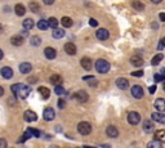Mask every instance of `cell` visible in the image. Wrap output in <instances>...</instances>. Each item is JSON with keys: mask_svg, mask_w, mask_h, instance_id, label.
Masks as SVG:
<instances>
[{"mask_svg": "<svg viewBox=\"0 0 165 148\" xmlns=\"http://www.w3.org/2000/svg\"><path fill=\"white\" fill-rule=\"evenodd\" d=\"M89 25H90V26H93V27H95V26L98 25V22L95 21L94 18H90V21H89Z\"/></svg>", "mask_w": 165, "mask_h": 148, "instance_id": "42", "label": "cell"}, {"mask_svg": "<svg viewBox=\"0 0 165 148\" xmlns=\"http://www.w3.org/2000/svg\"><path fill=\"white\" fill-rule=\"evenodd\" d=\"M0 148H7V141L4 138H0Z\"/></svg>", "mask_w": 165, "mask_h": 148, "instance_id": "39", "label": "cell"}, {"mask_svg": "<svg viewBox=\"0 0 165 148\" xmlns=\"http://www.w3.org/2000/svg\"><path fill=\"white\" fill-rule=\"evenodd\" d=\"M63 36H65V31H63L62 29H56V30L53 31V38L61 39V38H63Z\"/></svg>", "mask_w": 165, "mask_h": 148, "instance_id": "28", "label": "cell"}, {"mask_svg": "<svg viewBox=\"0 0 165 148\" xmlns=\"http://www.w3.org/2000/svg\"><path fill=\"white\" fill-rule=\"evenodd\" d=\"M61 23H62L63 27H71V26H72V20L70 18V17H62Z\"/></svg>", "mask_w": 165, "mask_h": 148, "instance_id": "25", "label": "cell"}, {"mask_svg": "<svg viewBox=\"0 0 165 148\" xmlns=\"http://www.w3.org/2000/svg\"><path fill=\"white\" fill-rule=\"evenodd\" d=\"M140 121H141V116H140V114H138V112H135V111L129 112V115H128V123L129 124L137 125Z\"/></svg>", "mask_w": 165, "mask_h": 148, "instance_id": "4", "label": "cell"}, {"mask_svg": "<svg viewBox=\"0 0 165 148\" xmlns=\"http://www.w3.org/2000/svg\"><path fill=\"white\" fill-rule=\"evenodd\" d=\"M3 57H4V53H3V50L0 49V59H3Z\"/></svg>", "mask_w": 165, "mask_h": 148, "instance_id": "50", "label": "cell"}, {"mask_svg": "<svg viewBox=\"0 0 165 148\" xmlns=\"http://www.w3.org/2000/svg\"><path fill=\"white\" fill-rule=\"evenodd\" d=\"M25 120L26 121H29V123H32V121H36L38 120V116H36V114L34 111H26L25 112Z\"/></svg>", "mask_w": 165, "mask_h": 148, "instance_id": "11", "label": "cell"}, {"mask_svg": "<svg viewBox=\"0 0 165 148\" xmlns=\"http://www.w3.org/2000/svg\"><path fill=\"white\" fill-rule=\"evenodd\" d=\"M143 130H144L146 133H152L154 130H155V125L151 123L150 120H146L144 124H143Z\"/></svg>", "mask_w": 165, "mask_h": 148, "instance_id": "19", "label": "cell"}, {"mask_svg": "<svg viewBox=\"0 0 165 148\" xmlns=\"http://www.w3.org/2000/svg\"><path fill=\"white\" fill-rule=\"evenodd\" d=\"M108 31L106 30V29H99L98 31H97V38L99 39V40H107L108 39Z\"/></svg>", "mask_w": 165, "mask_h": 148, "instance_id": "15", "label": "cell"}, {"mask_svg": "<svg viewBox=\"0 0 165 148\" xmlns=\"http://www.w3.org/2000/svg\"><path fill=\"white\" fill-rule=\"evenodd\" d=\"M29 137H31V134H30V133H29V132H26V133H25V134H23V137H22V138H21V142H25V141H26V139H27V138H29Z\"/></svg>", "mask_w": 165, "mask_h": 148, "instance_id": "41", "label": "cell"}, {"mask_svg": "<svg viewBox=\"0 0 165 148\" xmlns=\"http://www.w3.org/2000/svg\"><path fill=\"white\" fill-rule=\"evenodd\" d=\"M106 134L110 137V138H116L117 135H119V132H117V129L115 128V126H108L107 129H106Z\"/></svg>", "mask_w": 165, "mask_h": 148, "instance_id": "17", "label": "cell"}, {"mask_svg": "<svg viewBox=\"0 0 165 148\" xmlns=\"http://www.w3.org/2000/svg\"><path fill=\"white\" fill-rule=\"evenodd\" d=\"M31 65L29 63V62H25V63H22V65H20V71H21V74H29V72H31Z\"/></svg>", "mask_w": 165, "mask_h": 148, "instance_id": "23", "label": "cell"}, {"mask_svg": "<svg viewBox=\"0 0 165 148\" xmlns=\"http://www.w3.org/2000/svg\"><path fill=\"white\" fill-rule=\"evenodd\" d=\"M80 63H81L83 68H84V70H86V71H89V70L92 68V66H93L92 59H90V58H88V57H84V58H81Z\"/></svg>", "mask_w": 165, "mask_h": 148, "instance_id": "9", "label": "cell"}, {"mask_svg": "<svg viewBox=\"0 0 165 148\" xmlns=\"http://www.w3.org/2000/svg\"><path fill=\"white\" fill-rule=\"evenodd\" d=\"M84 148H94V147H84Z\"/></svg>", "mask_w": 165, "mask_h": 148, "instance_id": "51", "label": "cell"}, {"mask_svg": "<svg viewBox=\"0 0 165 148\" xmlns=\"http://www.w3.org/2000/svg\"><path fill=\"white\" fill-rule=\"evenodd\" d=\"M83 79H84V80H90V79H94V77H93V76H84Z\"/></svg>", "mask_w": 165, "mask_h": 148, "instance_id": "46", "label": "cell"}, {"mask_svg": "<svg viewBox=\"0 0 165 148\" xmlns=\"http://www.w3.org/2000/svg\"><path fill=\"white\" fill-rule=\"evenodd\" d=\"M30 9H31L34 13H38V12L40 11V7H39V4H36V3H30Z\"/></svg>", "mask_w": 165, "mask_h": 148, "instance_id": "35", "label": "cell"}, {"mask_svg": "<svg viewBox=\"0 0 165 148\" xmlns=\"http://www.w3.org/2000/svg\"><path fill=\"white\" fill-rule=\"evenodd\" d=\"M116 86L121 90H125L129 86V81L126 79H124V77H119V79L116 80Z\"/></svg>", "mask_w": 165, "mask_h": 148, "instance_id": "8", "label": "cell"}, {"mask_svg": "<svg viewBox=\"0 0 165 148\" xmlns=\"http://www.w3.org/2000/svg\"><path fill=\"white\" fill-rule=\"evenodd\" d=\"M132 5H133V8H135L137 11H143L144 9V5L140 2H134V3H132Z\"/></svg>", "mask_w": 165, "mask_h": 148, "instance_id": "34", "label": "cell"}, {"mask_svg": "<svg viewBox=\"0 0 165 148\" xmlns=\"http://www.w3.org/2000/svg\"><path fill=\"white\" fill-rule=\"evenodd\" d=\"M154 79H155V81H164L165 77H164V75H163V74H156Z\"/></svg>", "mask_w": 165, "mask_h": 148, "instance_id": "38", "label": "cell"}, {"mask_svg": "<svg viewBox=\"0 0 165 148\" xmlns=\"http://www.w3.org/2000/svg\"><path fill=\"white\" fill-rule=\"evenodd\" d=\"M155 141H158L160 143H163L165 141V132L161 129V130H158V132H155Z\"/></svg>", "mask_w": 165, "mask_h": 148, "instance_id": "21", "label": "cell"}, {"mask_svg": "<svg viewBox=\"0 0 165 148\" xmlns=\"http://www.w3.org/2000/svg\"><path fill=\"white\" fill-rule=\"evenodd\" d=\"M43 117H44V120H47V121H52V120H53V119L56 117L54 110H53V108H50V107L45 108V110H44V114H43Z\"/></svg>", "mask_w": 165, "mask_h": 148, "instance_id": "7", "label": "cell"}, {"mask_svg": "<svg viewBox=\"0 0 165 148\" xmlns=\"http://www.w3.org/2000/svg\"><path fill=\"white\" fill-rule=\"evenodd\" d=\"M163 48H164V40L161 39V40H160V44H159V50H161Z\"/></svg>", "mask_w": 165, "mask_h": 148, "instance_id": "45", "label": "cell"}, {"mask_svg": "<svg viewBox=\"0 0 165 148\" xmlns=\"http://www.w3.org/2000/svg\"><path fill=\"white\" fill-rule=\"evenodd\" d=\"M161 59H163V54H156V56L152 58V62H151V63H152L154 66H156V65H159V63H160V61H161Z\"/></svg>", "mask_w": 165, "mask_h": 148, "instance_id": "32", "label": "cell"}, {"mask_svg": "<svg viewBox=\"0 0 165 148\" xmlns=\"http://www.w3.org/2000/svg\"><path fill=\"white\" fill-rule=\"evenodd\" d=\"M147 148H163V143H160L158 141H152L147 144Z\"/></svg>", "mask_w": 165, "mask_h": 148, "instance_id": "30", "label": "cell"}, {"mask_svg": "<svg viewBox=\"0 0 165 148\" xmlns=\"http://www.w3.org/2000/svg\"><path fill=\"white\" fill-rule=\"evenodd\" d=\"M0 72H2V76L4 79H12L13 77V70L11 67H3Z\"/></svg>", "mask_w": 165, "mask_h": 148, "instance_id": "12", "label": "cell"}, {"mask_svg": "<svg viewBox=\"0 0 165 148\" xmlns=\"http://www.w3.org/2000/svg\"><path fill=\"white\" fill-rule=\"evenodd\" d=\"M58 107L59 108H65V101L63 99H59L58 101Z\"/></svg>", "mask_w": 165, "mask_h": 148, "instance_id": "43", "label": "cell"}, {"mask_svg": "<svg viewBox=\"0 0 165 148\" xmlns=\"http://www.w3.org/2000/svg\"><path fill=\"white\" fill-rule=\"evenodd\" d=\"M75 99L80 103H85L88 101V93L84 92V90H79L77 93H75Z\"/></svg>", "mask_w": 165, "mask_h": 148, "instance_id": "5", "label": "cell"}, {"mask_svg": "<svg viewBox=\"0 0 165 148\" xmlns=\"http://www.w3.org/2000/svg\"><path fill=\"white\" fill-rule=\"evenodd\" d=\"M11 43L16 47H20V45L23 44V39L21 38V35H16V36L11 38Z\"/></svg>", "mask_w": 165, "mask_h": 148, "instance_id": "22", "label": "cell"}, {"mask_svg": "<svg viewBox=\"0 0 165 148\" xmlns=\"http://www.w3.org/2000/svg\"><path fill=\"white\" fill-rule=\"evenodd\" d=\"M4 94V89L2 88V86H0V97H2V95Z\"/></svg>", "mask_w": 165, "mask_h": 148, "instance_id": "49", "label": "cell"}, {"mask_svg": "<svg viewBox=\"0 0 165 148\" xmlns=\"http://www.w3.org/2000/svg\"><path fill=\"white\" fill-rule=\"evenodd\" d=\"M132 76L141 77V76H143V71H135V72H132Z\"/></svg>", "mask_w": 165, "mask_h": 148, "instance_id": "40", "label": "cell"}, {"mask_svg": "<svg viewBox=\"0 0 165 148\" xmlns=\"http://www.w3.org/2000/svg\"><path fill=\"white\" fill-rule=\"evenodd\" d=\"M50 83L56 85V86H61V84H62V76L61 75H52L50 76Z\"/></svg>", "mask_w": 165, "mask_h": 148, "instance_id": "16", "label": "cell"}, {"mask_svg": "<svg viewBox=\"0 0 165 148\" xmlns=\"http://www.w3.org/2000/svg\"><path fill=\"white\" fill-rule=\"evenodd\" d=\"M47 5H49V4H53V0H45V2H44Z\"/></svg>", "mask_w": 165, "mask_h": 148, "instance_id": "47", "label": "cell"}, {"mask_svg": "<svg viewBox=\"0 0 165 148\" xmlns=\"http://www.w3.org/2000/svg\"><path fill=\"white\" fill-rule=\"evenodd\" d=\"M160 20H161V21L165 20V14H164V13H160Z\"/></svg>", "mask_w": 165, "mask_h": 148, "instance_id": "48", "label": "cell"}, {"mask_svg": "<svg viewBox=\"0 0 165 148\" xmlns=\"http://www.w3.org/2000/svg\"><path fill=\"white\" fill-rule=\"evenodd\" d=\"M32 27H34V21H32V20L27 18V20L23 21V29H25V30H31Z\"/></svg>", "mask_w": 165, "mask_h": 148, "instance_id": "27", "label": "cell"}, {"mask_svg": "<svg viewBox=\"0 0 165 148\" xmlns=\"http://www.w3.org/2000/svg\"><path fill=\"white\" fill-rule=\"evenodd\" d=\"M31 44L32 45H35V47H38V45H40V43H41V39L39 38V36H32L31 38Z\"/></svg>", "mask_w": 165, "mask_h": 148, "instance_id": "33", "label": "cell"}, {"mask_svg": "<svg viewBox=\"0 0 165 148\" xmlns=\"http://www.w3.org/2000/svg\"><path fill=\"white\" fill-rule=\"evenodd\" d=\"M27 132L31 134V135H34V137H36V138H39L40 137V132L39 130H36V129H32V128H30V129H27Z\"/></svg>", "mask_w": 165, "mask_h": 148, "instance_id": "36", "label": "cell"}, {"mask_svg": "<svg viewBox=\"0 0 165 148\" xmlns=\"http://www.w3.org/2000/svg\"><path fill=\"white\" fill-rule=\"evenodd\" d=\"M132 95L137 99H141L143 97V89L141 88L140 85H134L132 88Z\"/></svg>", "mask_w": 165, "mask_h": 148, "instance_id": "6", "label": "cell"}, {"mask_svg": "<svg viewBox=\"0 0 165 148\" xmlns=\"http://www.w3.org/2000/svg\"><path fill=\"white\" fill-rule=\"evenodd\" d=\"M155 108L158 110V112H163L165 110V101L163 98H159L155 101Z\"/></svg>", "mask_w": 165, "mask_h": 148, "instance_id": "14", "label": "cell"}, {"mask_svg": "<svg viewBox=\"0 0 165 148\" xmlns=\"http://www.w3.org/2000/svg\"><path fill=\"white\" fill-rule=\"evenodd\" d=\"M47 22H48V27H52V29H54V30L57 29V26H58V21L54 18V17H52V18H49Z\"/></svg>", "mask_w": 165, "mask_h": 148, "instance_id": "29", "label": "cell"}, {"mask_svg": "<svg viewBox=\"0 0 165 148\" xmlns=\"http://www.w3.org/2000/svg\"><path fill=\"white\" fill-rule=\"evenodd\" d=\"M149 90H150V93H151V94H154V93L156 92V85H152V86H150V89H149Z\"/></svg>", "mask_w": 165, "mask_h": 148, "instance_id": "44", "label": "cell"}, {"mask_svg": "<svg viewBox=\"0 0 165 148\" xmlns=\"http://www.w3.org/2000/svg\"><path fill=\"white\" fill-rule=\"evenodd\" d=\"M38 27H39L40 30H47V29H48V22H47L45 20H40V21L38 22Z\"/></svg>", "mask_w": 165, "mask_h": 148, "instance_id": "31", "label": "cell"}, {"mask_svg": "<svg viewBox=\"0 0 165 148\" xmlns=\"http://www.w3.org/2000/svg\"><path fill=\"white\" fill-rule=\"evenodd\" d=\"M38 90H39V93H40V95H41L43 99H48V98L50 97V90H49L48 88H45V86H40Z\"/></svg>", "mask_w": 165, "mask_h": 148, "instance_id": "18", "label": "cell"}, {"mask_svg": "<svg viewBox=\"0 0 165 148\" xmlns=\"http://www.w3.org/2000/svg\"><path fill=\"white\" fill-rule=\"evenodd\" d=\"M14 11H16V14L17 16H23L26 13V9H25V7L22 4H17L14 7Z\"/></svg>", "mask_w": 165, "mask_h": 148, "instance_id": "26", "label": "cell"}, {"mask_svg": "<svg viewBox=\"0 0 165 148\" xmlns=\"http://www.w3.org/2000/svg\"><path fill=\"white\" fill-rule=\"evenodd\" d=\"M95 70H97L99 74H107L110 71V63L106 59H98L97 62H95Z\"/></svg>", "mask_w": 165, "mask_h": 148, "instance_id": "2", "label": "cell"}, {"mask_svg": "<svg viewBox=\"0 0 165 148\" xmlns=\"http://www.w3.org/2000/svg\"><path fill=\"white\" fill-rule=\"evenodd\" d=\"M130 62H132V65H134V66H137V67H140V66L143 65V59H142L141 57H138V56H134V57L130 58Z\"/></svg>", "mask_w": 165, "mask_h": 148, "instance_id": "24", "label": "cell"}, {"mask_svg": "<svg viewBox=\"0 0 165 148\" xmlns=\"http://www.w3.org/2000/svg\"><path fill=\"white\" fill-rule=\"evenodd\" d=\"M65 52L67 54H70V56L76 54V45L72 44V43H67V44L65 45Z\"/></svg>", "mask_w": 165, "mask_h": 148, "instance_id": "13", "label": "cell"}, {"mask_svg": "<svg viewBox=\"0 0 165 148\" xmlns=\"http://www.w3.org/2000/svg\"><path fill=\"white\" fill-rule=\"evenodd\" d=\"M12 92L17 95L18 98L21 99H25V98H27L29 97V94L31 92V89L29 88L27 85H22V84H16L12 86Z\"/></svg>", "mask_w": 165, "mask_h": 148, "instance_id": "1", "label": "cell"}, {"mask_svg": "<svg viewBox=\"0 0 165 148\" xmlns=\"http://www.w3.org/2000/svg\"><path fill=\"white\" fill-rule=\"evenodd\" d=\"M54 93H56L57 95H63V94H65V89L62 88V86H56Z\"/></svg>", "mask_w": 165, "mask_h": 148, "instance_id": "37", "label": "cell"}, {"mask_svg": "<svg viewBox=\"0 0 165 148\" xmlns=\"http://www.w3.org/2000/svg\"><path fill=\"white\" fill-rule=\"evenodd\" d=\"M44 54H45V57H47L48 59H53V58H56V49L48 47V48H45V50H44Z\"/></svg>", "mask_w": 165, "mask_h": 148, "instance_id": "20", "label": "cell"}, {"mask_svg": "<svg viewBox=\"0 0 165 148\" xmlns=\"http://www.w3.org/2000/svg\"><path fill=\"white\" fill-rule=\"evenodd\" d=\"M152 120L156 121V123H159V124H164L165 123V115L163 114V112H154Z\"/></svg>", "mask_w": 165, "mask_h": 148, "instance_id": "10", "label": "cell"}, {"mask_svg": "<svg viewBox=\"0 0 165 148\" xmlns=\"http://www.w3.org/2000/svg\"><path fill=\"white\" fill-rule=\"evenodd\" d=\"M77 132L83 135H89L90 132H92V125L89 123H86V121H81L77 125Z\"/></svg>", "mask_w": 165, "mask_h": 148, "instance_id": "3", "label": "cell"}]
</instances>
